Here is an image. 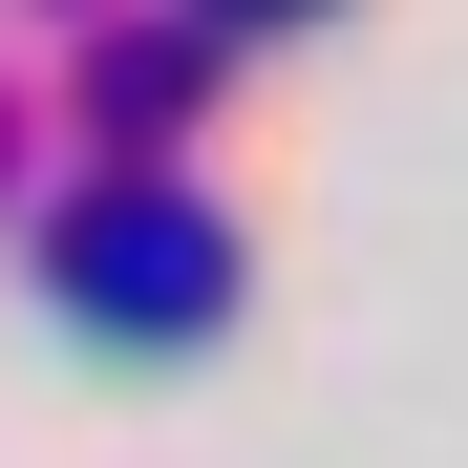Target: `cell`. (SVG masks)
Listing matches in <instances>:
<instances>
[{"instance_id": "7a4b0ae2", "label": "cell", "mask_w": 468, "mask_h": 468, "mask_svg": "<svg viewBox=\"0 0 468 468\" xmlns=\"http://www.w3.org/2000/svg\"><path fill=\"white\" fill-rule=\"evenodd\" d=\"M213 22H298V0H213Z\"/></svg>"}, {"instance_id": "6da1fadb", "label": "cell", "mask_w": 468, "mask_h": 468, "mask_svg": "<svg viewBox=\"0 0 468 468\" xmlns=\"http://www.w3.org/2000/svg\"><path fill=\"white\" fill-rule=\"evenodd\" d=\"M64 277H86L107 341H192L213 298H234V213L171 192V171H149V192H86V213H64Z\"/></svg>"}]
</instances>
